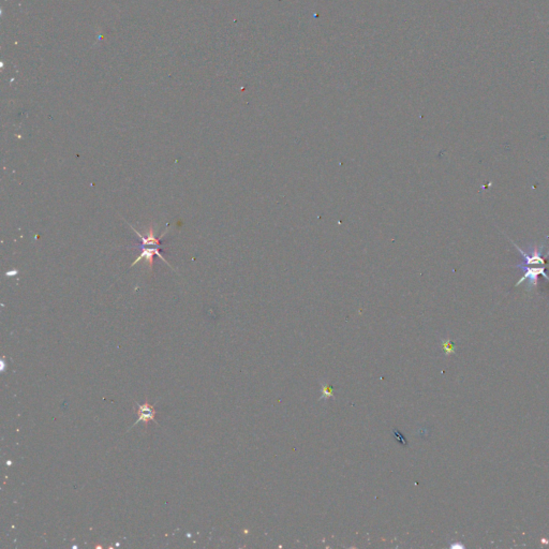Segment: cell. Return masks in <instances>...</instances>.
Here are the masks:
<instances>
[{
  "label": "cell",
  "mask_w": 549,
  "mask_h": 549,
  "mask_svg": "<svg viewBox=\"0 0 549 549\" xmlns=\"http://www.w3.org/2000/svg\"><path fill=\"white\" fill-rule=\"evenodd\" d=\"M130 227H131L132 230L136 233V235H137L139 238L142 239V246H141V248H142V252H141V254H139V255L137 256V258L135 259V261L131 264V267L134 266V265H136L137 263H139L142 260H145V261L147 262V264H148L149 270L151 271V270H153V267H154V258H155V255H158L161 260H163V262H166V263L172 268V265H170L169 262L165 259V256H163V255L160 253V240H161L163 237L166 236V234L168 233L169 229H167L165 232L162 233L161 236H160L159 238H157V237H156V234H155V229H154L153 227L149 228L148 232L146 233V234H144V235H142L141 233L137 232V231L135 230V228H133L132 226H130Z\"/></svg>",
  "instance_id": "6da1fadb"
},
{
  "label": "cell",
  "mask_w": 549,
  "mask_h": 549,
  "mask_svg": "<svg viewBox=\"0 0 549 549\" xmlns=\"http://www.w3.org/2000/svg\"><path fill=\"white\" fill-rule=\"evenodd\" d=\"M136 413L138 415V418L136 420V423H141L143 422L146 426L149 424V422H156V410L154 405H151L147 400L144 404L142 405H137V409H136Z\"/></svg>",
  "instance_id": "7a4b0ae2"
},
{
  "label": "cell",
  "mask_w": 549,
  "mask_h": 549,
  "mask_svg": "<svg viewBox=\"0 0 549 549\" xmlns=\"http://www.w3.org/2000/svg\"><path fill=\"white\" fill-rule=\"evenodd\" d=\"M521 268H525V267H521ZM525 274L522 276V278L519 280V282L516 284V286H519L522 281H524V280H529V288L532 286V287H535L537 284V277H539V275H542L544 276L547 280L549 279L548 276L545 274V270L544 268H525Z\"/></svg>",
  "instance_id": "3957f363"
}]
</instances>
